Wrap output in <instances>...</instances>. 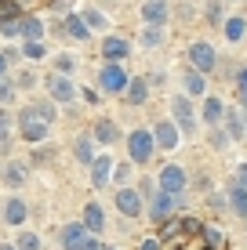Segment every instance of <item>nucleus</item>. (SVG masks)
I'll return each mask as SVG.
<instances>
[{"mask_svg": "<svg viewBox=\"0 0 247 250\" xmlns=\"http://www.w3.org/2000/svg\"><path fill=\"white\" fill-rule=\"evenodd\" d=\"M62 250H98V236H91L80 221L62 229Z\"/></svg>", "mask_w": 247, "mask_h": 250, "instance_id": "f257e3e1", "label": "nucleus"}, {"mask_svg": "<svg viewBox=\"0 0 247 250\" xmlns=\"http://www.w3.org/2000/svg\"><path fill=\"white\" fill-rule=\"evenodd\" d=\"M127 80H131V76L120 69V62H106V65H102V73H98V91L102 94H124Z\"/></svg>", "mask_w": 247, "mask_h": 250, "instance_id": "f03ea898", "label": "nucleus"}, {"mask_svg": "<svg viewBox=\"0 0 247 250\" xmlns=\"http://www.w3.org/2000/svg\"><path fill=\"white\" fill-rule=\"evenodd\" d=\"M153 149H157V142H153L149 131H131L127 134V156H131V163H149L153 160Z\"/></svg>", "mask_w": 247, "mask_h": 250, "instance_id": "7ed1b4c3", "label": "nucleus"}, {"mask_svg": "<svg viewBox=\"0 0 247 250\" xmlns=\"http://www.w3.org/2000/svg\"><path fill=\"white\" fill-rule=\"evenodd\" d=\"M58 120V109L51 105V102H33V105H25L19 116H15V124H55Z\"/></svg>", "mask_w": 247, "mask_h": 250, "instance_id": "20e7f679", "label": "nucleus"}, {"mask_svg": "<svg viewBox=\"0 0 247 250\" xmlns=\"http://www.w3.org/2000/svg\"><path fill=\"white\" fill-rule=\"evenodd\" d=\"M44 83H47V98L51 102H62V105H66V102L76 98V83L69 80V73H51Z\"/></svg>", "mask_w": 247, "mask_h": 250, "instance_id": "39448f33", "label": "nucleus"}, {"mask_svg": "<svg viewBox=\"0 0 247 250\" xmlns=\"http://www.w3.org/2000/svg\"><path fill=\"white\" fill-rule=\"evenodd\" d=\"M178 203H182V192H164V188H160V192L153 196V203H149V218L153 221H167Z\"/></svg>", "mask_w": 247, "mask_h": 250, "instance_id": "423d86ee", "label": "nucleus"}, {"mask_svg": "<svg viewBox=\"0 0 247 250\" xmlns=\"http://www.w3.org/2000/svg\"><path fill=\"white\" fill-rule=\"evenodd\" d=\"M25 218H29L25 200H22V196H7V200H4V225L19 229V225H25Z\"/></svg>", "mask_w": 247, "mask_h": 250, "instance_id": "0eeeda50", "label": "nucleus"}, {"mask_svg": "<svg viewBox=\"0 0 247 250\" xmlns=\"http://www.w3.org/2000/svg\"><path fill=\"white\" fill-rule=\"evenodd\" d=\"M189 65L200 69V73H211V69H215V47L203 44V40H197V44L189 47Z\"/></svg>", "mask_w": 247, "mask_h": 250, "instance_id": "6e6552de", "label": "nucleus"}, {"mask_svg": "<svg viewBox=\"0 0 247 250\" xmlns=\"http://www.w3.org/2000/svg\"><path fill=\"white\" fill-rule=\"evenodd\" d=\"M116 210H120L124 218H138L142 214V192L138 188H120V192H116Z\"/></svg>", "mask_w": 247, "mask_h": 250, "instance_id": "1a4fd4ad", "label": "nucleus"}, {"mask_svg": "<svg viewBox=\"0 0 247 250\" xmlns=\"http://www.w3.org/2000/svg\"><path fill=\"white\" fill-rule=\"evenodd\" d=\"M80 225L91 232V236H102V232H106V210H102V207L91 200L88 207H84V218H80Z\"/></svg>", "mask_w": 247, "mask_h": 250, "instance_id": "9d476101", "label": "nucleus"}, {"mask_svg": "<svg viewBox=\"0 0 247 250\" xmlns=\"http://www.w3.org/2000/svg\"><path fill=\"white\" fill-rule=\"evenodd\" d=\"M127 55H131V44H127L124 37H106L102 40V58H106V62H124Z\"/></svg>", "mask_w": 247, "mask_h": 250, "instance_id": "9b49d317", "label": "nucleus"}, {"mask_svg": "<svg viewBox=\"0 0 247 250\" xmlns=\"http://www.w3.org/2000/svg\"><path fill=\"white\" fill-rule=\"evenodd\" d=\"M160 188H164V192H182L185 188V170L178 167V163H167V167L160 170Z\"/></svg>", "mask_w": 247, "mask_h": 250, "instance_id": "f8f14e48", "label": "nucleus"}, {"mask_svg": "<svg viewBox=\"0 0 247 250\" xmlns=\"http://www.w3.org/2000/svg\"><path fill=\"white\" fill-rule=\"evenodd\" d=\"M167 15H171L167 0H146V4H142V22L146 25H164Z\"/></svg>", "mask_w": 247, "mask_h": 250, "instance_id": "ddd939ff", "label": "nucleus"}, {"mask_svg": "<svg viewBox=\"0 0 247 250\" xmlns=\"http://www.w3.org/2000/svg\"><path fill=\"white\" fill-rule=\"evenodd\" d=\"M175 120H178V127H182L185 134H193L197 131V113H193V105H189V98H175Z\"/></svg>", "mask_w": 247, "mask_h": 250, "instance_id": "4468645a", "label": "nucleus"}, {"mask_svg": "<svg viewBox=\"0 0 247 250\" xmlns=\"http://www.w3.org/2000/svg\"><path fill=\"white\" fill-rule=\"evenodd\" d=\"M88 167H91V185L102 188V185L109 182V178H113V167H116V163L109 160V156H95V160L88 163Z\"/></svg>", "mask_w": 247, "mask_h": 250, "instance_id": "2eb2a0df", "label": "nucleus"}, {"mask_svg": "<svg viewBox=\"0 0 247 250\" xmlns=\"http://www.w3.org/2000/svg\"><path fill=\"white\" fill-rule=\"evenodd\" d=\"M153 142H157L160 149H175L178 145V127L171 124V120H160L157 131H153Z\"/></svg>", "mask_w": 247, "mask_h": 250, "instance_id": "dca6fc26", "label": "nucleus"}, {"mask_svg": "<svg viewBox=\"0 0 247 250\" xmlns=\"http://www.w3.org/2000/svg\"><path fill=\"white\" fill-rule=\"evenodd\" d=\"M124 98L131 102V105H146V98H149V80H142V76L127 80V87H124Z\"/></svg>", "mask_w": 247, "mask_h": 250, "instance_id": "f3484780", "label": "nucleus"}, {"mask_svg": "<svg viewBox=\"0 0 247 250\" xmlns=\"http://www.w3.org/2000/svg\"><path fill=\"white\" fill-rule=\"evenodd\" d=\"M91 138H95L98 145H113V142H120V127H116L113 120H98L95 131H91Z\"/></svg>", "mask_w": 247, "mask_h": 250, "instance_id": "a211bd4d", "label": "nucleus"}, {"mask_svg": "<svg viewBox=\"0 0 247 250\" xmlns=\"http://www.w3.org/2000/svg\"><path fill=\"white\" fill-rule=\"evenodd\" d=\"M19 37L22 40H44V22L37 15H22L19 19Z\"/></svg>", "mask_w": 247, "mask_h": 250, "instance_id": "6ab92c4d", "label": "nucleus"}, {"mask_svg": "<svg viewBox=\"0 0 247 250\" xmlns=\"http://www.w3.org/2000/svg\"><path fill=\"white\" fill-rule=\"evenodd\" d=\"M73 156L80 160L84 167H88V163L95 160V138H91V134H80V138L73 142Z\"/></svg>", "mask_w": 247, "mask_h": 250, "instance_id": "aec40b11", "label": "nucleus"}, {"mask_svg": "<svg viewBox=\"0 0 247 250\" xmlns=\"http://www.w3.org/2000/svg\"><path fill=\"white\" fill-rule=\"evenodd\" d=\"M0 178H4V185L7 188H19L22 182H25V167H22V163H4V170H0Z\"/></svg>", "mask_w": 247, "mask_h": 250, "instance_id": "412c9836", "label": "nucleus"}, {"mask_svg": "<svg viewBox=\"0 0 247 250\" xmlns=\"http://www.w3.org/2000/svg\"><path fill=\"white\" fill-rule=\"evenodd\" d=\"M19 134H22V142L40 145L47 138V124H19Z\"/></svg>", "mask_w": 247, "mask_h": 250, "instance_id": "4be33fe9", "label": "nucleus"}, {"mask_svg": "<svg viewBox=\"0 0 247 250\" xmlns=\"http://www.w3.org/2000/svg\"><path fill=\"white\" fill-rule=\"evenodd\" d=\"M66 33H69V37H73V40H80V44H84V40H88V37H91V29H88V22H84V19H80V15H66Z\"/></svg>", "mask_w": 247, "mask_h": 250, "instance_id": "5701e85b", "label": "nucleus"}, {"mask_svg": "<svg viewBox=\"0 0 247 250\" xmlns=\"http://www.w3.org/2000/svg\"><path fill=\"white\" fill-rule=\"evenodd\" d=\"M229 203H233V210L240 214V218H247V188H244V185H233V188H229Z\"/></svg>", "mask_w": 247, "mask_h": 250, "instance_id": "b1692460", "label": "nucleus"}, {"mask_svg": "<svg viewBox=\"0 0 247 250\" xmlns=\"http://www.w3.org/2000/svg\"><path fill=\"white\" fill-rule=\"evenodd\" d=\"M203 87H207V83H203V73L200 69H189V73H185V94L197 98V94H203Z\"/></svg>", "mask_w": 247, "mask_h": 250, "instance_id": "393cba45", "label": "nucleus"}, {"mask_svg": "<svg viewBox=\"0 0 247 250\" xmlns=\"http://www.w3.org/2000/svg\"><path fill=\"white\" fill-rule=\"evenodd\" d=\"M11 134H15V116L11 109H0V145L11 142Z\"/></svg>", "mask_w": 247, "mask_h": 250, "instance_id": "a878e982", "label": "nucleus"}, {"mask_svg": "<svg viewBox=\"0 0 247 250\" xmlns=\"http://www.w3.org/2000/svg\"><path fill=\"white\" fill-rule=\"evenodd\" d=\"M244 33H247V19H240V15H236V19H225V37L233 40V44L244 37Z\"/></svg>", "mask_w": 247, "mask_h": 250, "instance_id": "bb28decb", "label": "nucleus"}, {"mask_svg": "<svg viewBox=\"0 0 247 250\" xmlns=\"http://www.w3.org/2000/svg\"><path fill=\"white\" fill-rule=\"evenodd\" d=\"M222 113H225V105H222L218 98H207V102H203V120H207V124H218Z\"/></svg>", "mask_w": 247, "mask_h": 250, "instance_id": "cd10ccee", "label": "nucleus"}, {"mask_svg": "<svg viewBox=\"0 0 247 250\" xmlns=\"http://www.w3.org/2000/svg\"><path fill=\"white\" fill-rule=\"evenodd\" d=\"M19 19H22V15L4 11V15H0V33H4V37H19Z\"/></svg>", "mask_w": 247, "mask_h": 250, "instance_id": "c85d7f7f", "label": "nucleus"}, {"mask_svg": "<svg viewBox=\"0 0 247 250\" xmlns=\"http://www.w3.org/2000/svg\"><path fill=\"white\" fill-rule=\"evenodd\" d=\"M142 44H146V47H160V44H164V25H146Z\"/></svg>", "mask_w": 247, "mask_h": 250, "instance_id": "c756f323", "label": "nucleus"}, {"mask_svg": "<svg viewBox=\"0 0 247 250\" xmlns=\"http://www.w3.org/2000/svg\"><path fill=\"white\" fill-rule=\"evenodd\" d=\"M22 55L37 62V58H44V55H47V47H44V40H25V44H22Z\"/></svg>", "mask_w": 247, "mask_h": 250, "instance_id": "7c9ffc66", "label": "nucleus"}, {"mask_svg": "<svg viewBox=\"0 0 247 250\" xmlns=\"http://www.w3.org/2000/svg\"><path fill=\"white\" fill-rule=\"evenodd\" d=\"M84 22H88V29H106V15L98 11V7H88V11L80 15Z\"/></svg>", "mask_w": 247, "mask_h": 250, "instance_id": "2f4dec72", "label": "nucleus"}, {"mask_svg": "<svg viewBox=\"0 0 247 250\" xmlns=\"http://www.w3.org/2000/svg\"><path fill=\"white\" fill-rule=\"evenodd\" d=\"M15 250H40V236H37V232H19Z\"/></svg>", "mask_w": 247, "mask_h": 250, "instance_id": "473e14b6", "label": "nucleus"}, {"mask_svg": "<svg viewBox=\"0 0 247 250\" xmlns=\"http://www.w3.org/2000/svg\"><path fill=\"white\" fill-rule=\"evenodd\" d=\"M19 94V87H15V80H7V76H0V105H7V102Z\"/></svg>", "mask_w": 247, "mask_h": 250, "instance_id": "72a5a7b5", "label": "nucleus"}, {"mask_svg": "<svg viewBox=\"0 0 247 250\" xmlns=\"http://www.w3.org/2000/svg\"><path fill=\"white\" fill-rule=\"evenodd\" d=\"M222 116H225L229 138H240V134H244V124H240V116H236V113H222Z\"/></svg>", "mask_w": 247, "mask_h": 250, "instance_id": "f704fd0d", "label": "nucleus"}, {"mask_svg": "<svg viewBox=\"0 0 247 250\" xmlns=\"http://www.w3.org/2000/svg\"><path fill=\"white\" fill-rule=\"evenodd\" d=\"M33 83H37V76H33V73H19V76H15V87H22V91H29Z\"/></svg>", "mask_w": 247, "mask_h": 250, "instance_id": "c9c22d12", "label": "nucleus"}, {"mask_svg": "<svg viewBox=\"0 0 247 250\" xmlns=\"http://www.w3.org/2000/svg\"><path fill=\"white\" fill-rule=\"evenodd\" d=\"M11 62H15V55H11V51H0V76H7Z\"/></svg>", "mask_w": 247, "mask_h": 250, "instance_id": "e433bc0d", "label": "nucleus"}, {"mask_svg": "<svg viewBox=\"0 0 247 250\" xmlns=\"http://www.w3.org/2000/svg\"><path fill=\"white\" fill-rule=\"evenodd\" d=\"M55 65H58V73H69V69H73V58H69V55H58Z\"/></svg>", "mask_w": 247, "mask_h": 250, "instance_id": "4c0bfd02", "label": "nucleus"}, {"mask_svg": "<svg viewBox=\"0 0 247 250\" xmlns=\"http://www.w3.org/2000/svg\"><path fill=\"white\" fill-rule=\"evenodd\" d=\"M225 138H229V134H222V131H215V134H211V145H215V149H225Z\"/></svg>", "mask_w": 247, "mask_h": 250, "instance_id": "58836bf2", "label": "nucleus"}, {"mask_svg": "<svg viewBox=\"0 0 247 250\" xmlns=\"http://www.w3.org/2000/svg\"><path fill=\"white\" fill-rule=\"evenodd\" d=\"M236 185H244V188H247V163H244L240 170H236Z\"/></svg>", "mask_w": 247, "mask_h": 250, "instance_id": "ea45409f", "label": "nucleus"}, {"mask_svg": "<svg viewBox=\"0 0 247 250\" xmlns=\"http://www.w3.org/2000/svg\"><path fill=\"white\" fill-rule=\"evenodd\" d=\"M138 250H160V239H146V243H142Z\"/></svg>", "mask_w": 247, "mask_h": 250, "instance_id": "a19ab883", "label": "nucleus"}, {"mask_svg": "<svg viewBox=\"0 0 247 250\" xmlns=\"http://www.w3.org/2000/svg\"><path fill=\"white\" fill-rule=\"evenodd\" d=\"M240 94H244V102H247V69L240 73Z\"/></svg>", "mask_w": 247, "mask_h": 250, "instance_id": "79ce46f5", "label": "nucleus"}, {"mask_svg": "<svg viewBox=\"0 0 247 250\" xmlns=\"http://www.w3.org/2000/svg\"><path fill=\"white\" fill-rule=\"evenodd\" d=\"M0 250H15V243H0Z\"/></svg>", "mask_w": 247, "mask_h": 250, "instance_id": "37998d69", "label": "nucleus"}, {"mask_svg": "<svg viewBox=\"0 0 247 250\" xmlns=\"http://www.w3.org/2000/svg\"><path fill=\"white\" fill-rule=\"evenodd\" d=\"M98 250H113V247H98Z\"/></svg>", "mask_w": 247, "mask_h": 250, "instance_id": "c03bdc74", "label": "nucleus"}]
</instances>
